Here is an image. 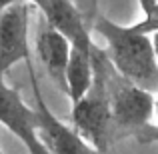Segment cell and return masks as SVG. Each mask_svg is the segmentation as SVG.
I'll list each match as a JSON object with an SVG mask.
<instances>
[{
    "mask_svg": "<svg viewBox=\"0 0 158 154\" xmlns=\"http://www.w3.org/2000/svg\"><path fill=\"white\" fill-rule=\"evenodd\" d=\"M92 30L104 38V50L114 68L124 78L158 94V58L152 44V36L134 24H120L96 14Z\"/></svg>",
    "mask_w": 158,
    "mask_h": 154,
    "instance_id": "cell-1",
    "label": "cell"
},
{
    "mask_svg": "<svg viewBox=\"0 0 158 154\" xmlns=\"http://www.w3.org/2000/svg\"><path fill=\"white\" fill-rule=\"evenodd\" d=\"M92 84L80 100L72 104L70 124L98 150L108 154L110 146L114 144L110 108V74L114 70V64L110 62L106 50L100 48L96 42L92 46Z\"/></svg>",
    "mask_w": 158,
    "mask_h": 154,
    "instance_id": "cell-2",
    "label": "cell"
},
{
    "mask_svg": "<svg viewBox=\"0 0 158 154\" xmlns=\"http://www.w3.org/2000/svg\"><path fill=\"white\" fill-rule=\"evenodd\" d=\"M154 104L156 98L146 88L124 78L118 70L110 74V108H112V130L114 142L122 138H138L150 142L154 126Z\"/></svg>",
    "mask_w": 158,
    "mask_h": 154,
    "instance_id": "cell-3",
    "label": "cell"
},
{
    "mask_svg": "<svg viewBox=\"0 0 158 154\" xmlns=\"http://www.w3.org/2000/svg\"><path fill=\"white\" fill-rule=\"evenodd\" d=\"M26 68H28V76H30L32 90H34V98H36L40 136H42L44 144L48 146L50 154H106L98 150L92 142H88L72 124L62 122L46 106L44 96L40 92V86H38V78H36V72H34V64L30 62V64H26Z\"/></svg>",
    "mask_w": 158,
    "mask_h": 154,
    "instance_id": "cell-4",
    "label": "cell"
},
{
    "mask_svg": "<svg viewBox=\"0 0 158 154\" xmlns=\"http://www.w3.org/2000/svg\"><path fill=\"white\" fill-rule=\"evenodd\" d=\"M0 124L24 144L28 154H50L40 136L38 110L24 102L22 94L0 76Z\"/></svg>",
    "mask_w": 158,
    "mask_h": 154,
    "instance_id": "cell-5",
    "label": "cell"
},
{
    "mask_svg": "<svg viewBox=\"0 0 158 154\" xmlns=\"http://www.w3.org/2000/svg\"><path fill=\"white\" fill-rule=\"evenodd\" d=\"M20 62H32L30 4L26 2L0 10V76Z\"/></svg>",
    "mask_w": 158,
    "mask_h": 154,
    "instance_id": "cell-6",
    "label": "cell"
},
{
    "mask_svg": "<svg viewBox=\"0 0 158 154\" xmlns=\"http://www.w3.org/2000/svg\"><path fill=\"white\" fill-rule=\"evenodd\" d=\"M42 12L48 26L58 30L70 40L72 46L78 48H92L94 40L82 10L74 4V0H40L36 4Z\"/></svg>",
    "mask_w": 158,
    "mask_h": 154,
    "instance_id": "cell-7",
    "label": "cell"
},
{
    "mask_svg": "<svg viewBox=\"0 0 158 154\" xmlns=\"http://www.w3.org/2000/svg\"><path fill=\"white\" fill-rule=\"evenodd\" d=\"M36 52L42 60L50 80L62 94H66V68H68L72 44L64 34L54 30L52 26H44L36 36Z\"/></svg>",
    "mask_w": 158,
    "mask_h": 154,
    "instance_id": "cell-8",
    "label": "cell"
},
{
    "mask_svg": "<svg viewBox=\"0 0 158 154\" xmlns=\"http://www.w3.org/2000/svg\"><path fill=\"white\" fill-rule=\"evenodd\" d=\"M94 46V44H92ZM94 78V66H92V48H78L72 46L66 68V96L70 98V104L78 102L86 92Z\"/></svg>",
    "mask_w": 158,
    "mask_h": 154,
    "instance_id": "cell-9",
    "label": "cell"
},
{
    "mask_svg": "<svg viewBox=\"0 0 158 154\" xmlns=\"http://www.w3.org/2000/svg\"><path fill=\"white\" fill-rule=\"evenodd\" d=\"M142 8V18L136 22L140 30L152 36V32L158 30V0H138Z\"/></svg>",
    "mask_w": 158,
    "mask_h": 154,
    "instance_id": "cell-10",
    "label": "cell"
},
{
    "mask_svg": "<svg viewBox=\"0 0 158 154\" xmlns=\"http://www.w3.org/2000/svg\"><path fill=\"white\" fill-rule=\"evenodd\" d=\"M20 2H26V4H38L40 0H0V10L2 8H6V6H12V4H20Z\"/></svg>",
    "mask_w": 158,
    "mask_h": 154,
    "instance_id": "cell-11",
    "label": "cell"
},
{
    "mask_svg": "<svg viewBox=\"0 0 158 154\" xmlns=\"http://www.w3.org/2000/svg\"><path fill=\"white\" fill-rule=\"evenodd\" d=\"M154 126H156V132L152 134L150 142H158V98H156V104H154Z\"/></svg>",
    "mask_w": 158,
    "mask_h": 154,
    "instance_id": "cell-12",
    "label": "cell"
},
{
    "mask_svg": "<svg viewBox=\"0 0 158 154\" xmlns=\"http://www.w3.org/2000/svg\"><path fill=\"white\" fill-rule=\"evenodd\" d=\"M152 44H154V52H156V58H158V30L152 32Z\"/></svg>",
    "mask_w": 158,
    "mask_h": 154,
    "instance_id": "cell-13",
    "label": "cell"
},
{
    "mask_svg": "<svg viewBox=\"0 0 158 154\" xmlns=\"http://www.w3.org/2000/svg\"><path fill=\"white\" fill-rule=\"evenodd\" d=\"M0 154H4V150H2V148H0Z\"/></svg>",
    "mask_w": 158,
    "mask_h": 154,
    "instance_id": "cell-14",
    "label": "cell"
}]
</instances>
